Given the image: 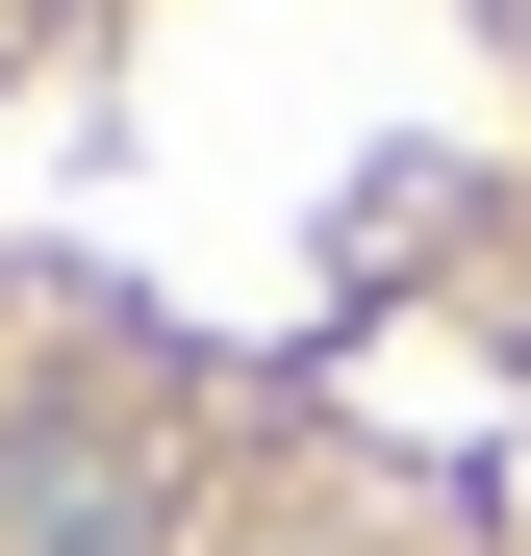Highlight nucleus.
<instances>
[{
  "label": "nucleus",
  "mask_w": 531,
  "mask_h": 556,
  "mask_svg": "<svg viewBox=\"0 0 531 556\" xmlns=\"http://www.w3.org/2000/svg\"><path fill=\"white\" fill-rule=\"evenodd\" d=\"M0 556H177V455L152 405H0Z\"/></svg>",
  "instance_id": "f257e3e1"
}]
</instances>
